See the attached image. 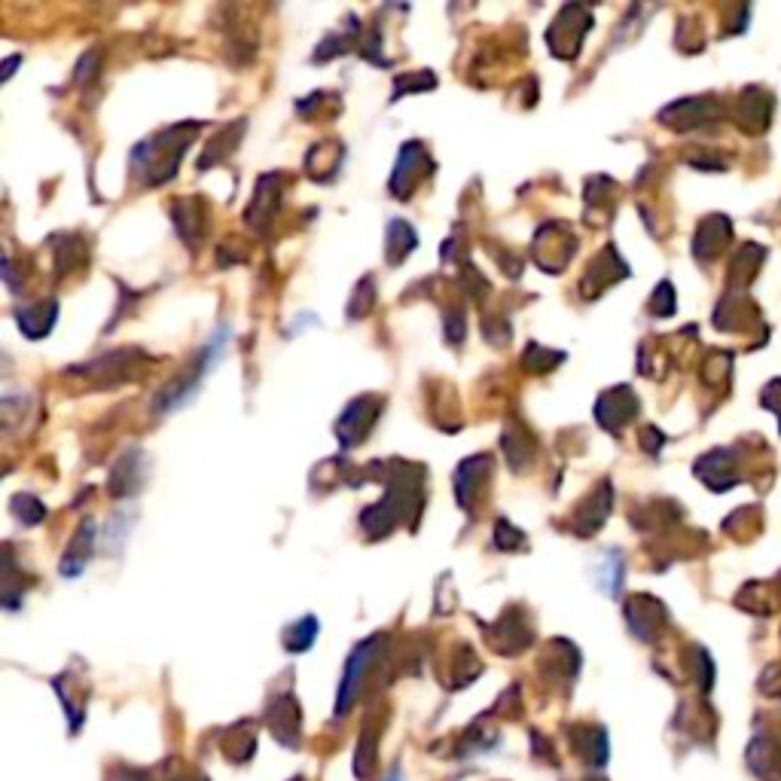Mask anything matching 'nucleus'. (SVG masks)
Segmentation results:
<instances>
[{
    "label": "nucleus",
    "mask_w": 781,
    "mask_h": 781,
    "mask_svg": "<svg viewBox=\"0 0 781 781\" xmlns=\"http://www.w3.org/2000/svg\"><path fill=\"white\" fill-rule=\"evenodd\" d=\"M318 620L315 617H303L299 623H293L287 632H284V644H287V650H296V653H303V650H309L312 644H315V635H318Z\"/></svg>",
    "instance_id": "nucleus-19"
},
{
    "label": "nucleus",
    "mask_w": 781,
    "mask_h": 781,
    "mask_svg": "<svg viewBox=\"0 0 781 781\" xmlns=\"http://www.w3.org/2000/svg\"><path fill=\"white\" fill-rule=\"evenodd\" d=\"M245 132H248V119H235V123H232L223 135H217V138L211 141V147H208L205 156L199 159V168L205 171V168H211L214 162H223V159L235 150L238 138H242Z\"/></svg>",
    "instance_id": "nucleus-16"
},
{
    "label": "nucleus",
    "mask_w": 781,
    "mask_h": 781,
    "mask_svg": "<svg viewBox=\"0 0 781 781\" xmlns=\"http://www.w3.org/2000/svg\"><path fill=\"white\" fill-rule=\"evenodd\" d=\"M443 327H446V339H449L452 345H458V342L464 339V315H461V312H449L446 321H443Z\"/></svg>",
    "instance_id": "nucleus-24"
},
{
    "label": "nucleus",
    "mask_w": 781,
    "mask_h": 781,
    "mask_svg": "<svg viewBox=\"0 0 781 781\" xmlns=\"http://www.w3.org/2000/svg\"><path fill=\"white\" fill-rule=\"evenodd\" d=\"M434 171V162L428 156V150L418 144V141H406L400 156H397V165L391 171V180H388V190L394 193V199H409V193L418 187V180L428 177Z\"/></svg>",
    "instance_id": "nucleus-4"
},
{
    "label": "nucleus",
    "mask_w": 781,
    "mask_h": 781,
    "mask_svg": "<svg viewBox=\"0 0 781 781\" xmlns=\"http://www.w3.org/2000/svg\"><path fill=\"white\" fill-rule=\"evenodd\" d=\"M425 467L406 464V461H388L385 464V498L364 510L360 525L373 540H382L391 534L400 522H409L415 528L418 510L425 501Z\"/></svg>",
    "instance_id": "nucleus-1"
},
{
    "label": "nucleus",
    "mask_w": 781,
    "mask_h": 781,
    "mask_svg": "<svg viewBox=\"0 0 781 781\" xmlns=\"http://www.w3.org/2000/svg\"><path fill=\"white\" fill-rule=\"evenodd\" d=\"M495 547L498 550H522L525 547V534L519 528H513L507 519H498V525H495Z\"/></svg>",
    "instance_id": "nucleus-22"
},
{
    "label": "nucleus",
    "mask_w": 781,
    "mask_h": 781,
    "mask_svg": "<svg viewBox=\"0 0 781 781\" xmlns=\"http://www.w3.org/2000/svg\"><path fill=\"white\" fill-rule=\"evenodd\" d=\"M492 476V455H470L455 470V498L470 513L476 507V498Z\"/></svg>",
    "instance_id": "nucleus-8"
},
{
    "label": "nucleus",
    "mask_w": 781,
    "mask_h": 781,
    "mask_svg": "<svg viewBox=\"0 0 781 781\" xmlns=\"http://www.w3.org/2000/svg\"><path fill=\"white\" fill-rule=\"evenodd\" d=\"M379 412H382V397H354L336 422V437L342 449H354L360 440H364L373 425L379 422Z\"/></svg>",
    "instance_id": "nucleus-3"
},
{
    "label": "nucleus",
    "mask_w": 781,
    "mask_h": 781,
    "mask_svg": "<svg viewBox=\"0 0 781 781\" xmlns=\"http://www.w3.org/2000/svg\"><path fill=\"white\" fill-rule=\"evenodd\" d=\"M589 25H592L589 13H586L583 7H577V4H568V7L553 19V25H550V31H547V43H550L553 55H559V58H574V55L580 52L583 37L589 34Z\"/></svg>",
    "instance_id": "nucleus-5"
},
{
    "label": "nucleus",
    "mask_w": 781,
    "mask_h": 781,
    "mask_svg": "<svg viewBox=\"0 0 781 781\" xmlns=\"http://www.w3.org/2000/svg\"><path fill=\"white\" fill-rule=\"evenodd\" d=\"M144 473H147V461L141 455V449H129L123 452V458L116 461L113 473H110V492L116 498H132L141 492L144 486Z\"/></svg>",
    "instance_id": "nucleus-10"
},
{
    "label": "nucleus",
    "mask_w": 781,
    "mask_h": 781,
    "mask_svg": "<svg viewBox=\"0 0 781 781\" xmlns=\"http://www.w3.org/2000/svg\"><path fill=\"white\" fill-rule=\"evenodd\" d=\"M437 86V80L431 77V71L422 77V80H406L403 74L397 77V89H394V95H391V101H400L403 95H406V89H415V92H428V89H434Z\"/></svg>",
    "instance_id": "nucleus-23"
},
{
    "label": "nucleus",
    "mask_w": 781,
    "mask_h": 781,
    "mask_svg": "<svg viewBox=\"0 0 781 781\" xmlns=\"http://www.w3.org/2000/svg\"><path fill=\"white\" fill-rule=\"evenodd\" d=\"M611 504H614V489H611V483H602L598 486L580 507H577V513H574V531L577 534H595L598 528L605 525V519H608V513H611Z\"/></svg>",
    "instance_id": "nucleus-11"
},
{
    "label": "nucleus",
    "mask_w": 781,
    "mask_h": 781,
    "mask_svg": "<svg viewBox=\"0 0 781 781\" xmlns=\"http://www.w3.org/2000/svg\"><path fill=\"white\" fill-rule=\"evenodd\" d=\"M278 184L281 177L278 174H263L257 180V190H254V199L245 211V220L251 229H266V223H272L275 211H278Z\"/></svg>",
    "instance_id": "nucleus-12"
},
{
    "label": "nucleus",
    "mask_w": 781,
    "mask_h": 781,
    "mask_svg": "<svg viewBox=\"0 0 781 781\" xmlns=\"http://www.w3.org/2000/svg\"><path fill=\"white\" fill-rule=\"evenodd\" d=\"M22 62V55H13V58H7V65H4V74H0V77H4V80H10L13 77V68Z\"/></svg>",
    "instance_id": "nucleus-25"
},
{
    "label": "nucleus",
    "mask_w": 781,
    "mask_h": 781,
    "mask_svg": "<svg viewBox=\"0 0 781 781\" xmlns=\"http://www.w3.org/2000/svg\"><path fill=\"white\" fill-rule=\"evenodd\" d=\"M531 254L537 266H544V272H562L574 254V235L568 232V226L559 223L540 226V232L534 235Z\"/></svg>",
    "instance_id": "nucleus-6"
},
{
    "label": "nucleus",
    "mask_w": 781,
    "mask_h": 781,
    "mask_svg": "<svg viewBox=\"0 0 781 781\" xmlns=\"http://www.w3.org/2000/svg\"><path fill=\"white\" fill-rule=\"evenodd\" d=\"M92 550H95V522H92V519H83V522H80V531H77V537H74V544H71V550L65 553V559H62V565H58V571H62L65 577H80L83 568H86V562H89V556H92Z\"/></svg>",
    "instance_id": "nucleus-14"
},
{
    "label": "nucleus",
    "mask_w": 781,
    "mask_h": 781,
    "mask_svg": "<svg viewBox=\"0 0 781 781\" xmlns=\"http://www.w3.org/2000/svg\"><path fill=\"white\" fill-rule=\"evenodd\" d=\"M13 513H16L19 522H25V525H37V522H43L46 507H43L34 495H16V498H13Z\"/></svg>",
    "instance_id": "nucleus-20"
},
{
    "label": "nucleus",
    "mask_w": 781,
    "mask_h": 781,
    "mask_svg": "<svg viewBox=\"0 0 781 781\" xmlns=\"http://www.w3.org/2000/svg\"><path fill=\"white\" fill-rule=\"evenodd\" d=\"M620 580H623V562H620V553H608V556H605V565H602V577H598V586H602L608 595H617Z\"/></svg>",
    "instance_id": "nucleus-21"
},
{
    "label": "nucleus",
    "mask_w": 781,
    "mask_h": 781,
    "mask_svg": "<svg viewBox=\"0 0 781 781\" xmlns=\"http://www.w3.org/2000/svg\"><path fill=\"white\" fill-rule=\"evenodd\" d=\"M562 360H565V351H553V348L531 342L522 354V367L531 370V373H550L562 364Z\"/></svg>",
    "instance_id": "nucleus-18"
},
{
    "label": "nucleus",
    "mask_w": 781,
    "mask_h": 781,
    "mask_svg": "<svg viewBox=\"0 0 781 781\" xmlns=\"http://www.w3.org/2000/svg\"><path fill=\"white\" fill-rule=\"evenodd\" d=\"M379 644H382V638L376 635V638H370V641H360V644L351 650L348 663H345V672H342V684H339L336 714H345V711L354 705V699H357V693H360V684H364V678H367V669H370V663H373V656H376Z\"/></svg>",
    "instance_id": "nucleus-7"
},
{
    "label": "nucleus",
    "mask_w": 781,
    "mask_h": 781,
    "mask_svg": "<svg viewBox=\"0 0 781 781\" xmlns=\"http://www.w3.org/2000/svg\"><path fill=\"white\" fill-rule=\"evenodd\" d=\"M635 412H638V400L632 397L629 388H614V391L598 397V403H595L598 425H602L605 431H611V434H620V428L629 422Z\"/></svg>",
    "instance_id": "nucleus-9"
},
{
    "label": "nucleus",
    "mask_w": 781,
    "mask_h": 781,
    "mask_svg": "<svg viewBox=\"0 0 781 781\" xmlns=\"http://www.w3.org/2000/svg\"><path fill=\"white\" fill-rule=\"evenodd\" d=\"M19 318V327L28 339H43L52 333L55 327V318H58V303L55 299H40V303H31L25 309L16 312Z\"/></svg>",
    "instance_id": "nucleus-13"
},
{
    "label": "nucleus",
    "mask_w": 781,
    "mask_h": 781,
    "mask_svg": "<svg viewBox=\"0 0 781 781\" xmlns=\"http://www.w3.org/2000/svg\"><path fill=\"white\" fill-rule=\"evenodd\" d=\"M415 248H418V232L406 220L394 217L385 229V260L391 266H400Z\"/></svg>",
    "instance_id": "nucleus-15"
},
{
    "label": "nucleus",
    "mask_w": 781,
    "mask_h": 781,
    "mask_svg": "<svg viewBox=\"0 0 781 781\" xmlns=\"http://www.w3.org/2000/svg\"><path fill=\"white\" fill-rule=\"evenodd\" d=\"M202 123H180L174 129H165L147 141H141L132 150V165L135 171L147 180L150 187L165 184L168 177H174L180 159L187 153V144L193 141V135H199Z\"/></svg>",
    "instance_id": "nucleus-2"
},
{
    "label": "nucleus",
    "mask_w": 781,
    "mask_h": 781,
    "mask_svg": "<svg viewBox=\"0 0 781 781\" xmlns=\"http://www.w3.org/2000/svg\"><path fill=\"white\" fill-rule=\"evenodd\" d=\"M617 260V254H614V248H605L602 254L595 257V263H592V269H586V278H583V296H598L602 293L608 284H614L617 278L614 275H608L605 269H611V263Z\"/></svg>",
    "instance_id": "nucleus-17"
}]
</instances>
